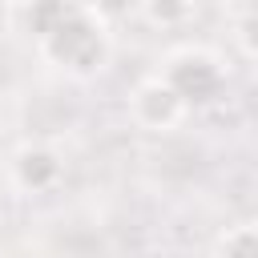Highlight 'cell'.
<instances>
[{
    "mask_svg": "<svg viewBox=\"0 0 258 258\" xmlns=\"http://www.w3.org/2000/svg\"><path fill=\"white\" fill-rule=\"evenodd\" d=\"M40 48H44V56H52L56 64L77 69V73H93L105 60V36L81 12H73V16L64 12L52 28H44L40 32Z\"/></svg>",
    "mask_w": 258,
    "mask_h": 258,
    "instance_id": "6da1fadb",
    "label": "cell"
},
{
    "mask_svg": "<svg viewBox=\"0 0 258 258\" xmlns=\"http://www.w3.org/2000/svg\"><path fill=\"white\" fill-rule=\"evenodd\" d=\"M129 113H133V121H137L141 129H149V133H169V129H177V125L185 121L189 101H185L165 77H149V81H141V85L133 89Z\"/></svg>",
    "mask_w": 258,
    "mask_h": 258,
    "instance_id": "7a4b0ae2",
    "label": "cell"
},
{
    "mask_svg": "<svg viewBox=\"0 0 258 258\" xmlns=\"http://www.w3.org/2000/svg\"><path fill=\"white\" fill-rule=\"evenodd\" d=\"M185 56H189L194 69H185V64L173 56L169 69H165V81H169L185 101H194V97H202L206 89H214V85L222 81V69H218V60H214L210 52H202V48H185Z\"/></svg>",
    "mask_w": 258,
    "mask_h": 258,
    "instance_id": "3957f363",
    "label": "cell"
},
{
    "mask_svg": "<svg viewBox=\"0 0 258 258\" xmlns=\"http://www.w3.org/2000/svg\"><path fill=\"white\" fill-rule=\"evenodd\" d=\"M56 177H60V157L44 145H24L12 157V181L24 194H40V189L56 185Z\"/></svg>",
    "mask_w": 258,
    "mask_h": 258,
    "instance_id": "277c9868",
    "label": "cell"
},
{
    "mask_svg": "<svg viewBox=\"0 0 258 258\" xmlns=\"http://www.w3.org/2000/svg\"><path fill=\"white\" fill-rule=\"evenodd\" d=\"M214 258H258V222H242L218 234Z\"/></svg>",
    "mask_w": 258,
    "mask_h": 258,
    "instance_id": "5b68a950",
    "label": "cell"
},
{
    "mask_svg": "<svg viewBox=\"0 0 258 258\" xmlns=\"http://www.w3.org/2000/svg\"><path fill=\"white\" fill-rule=\"evenodd\" d=\"M145 20L157 24V28H177L194 16V0H137Z\"/></svg>",
    "mask_w": 258,
    "mask_h": 258,
    "instance_id": "8992f818",
    "label": "cell"
},
{
    "mask_svg": "<svg viewBox=\"0 0 258 258\" xmlns=\"http://www.w3.org/2000/svg\"><path fill=\"white\" fill-rule=\"evenodd\" d=\"M238 40H242V48H246L250 56H258V12H250V16L238 24Z\"/></svg>",
    "mask_w": 258,
    "mask_h": 258,
    "instance_id": "52a82bcc",
    "label": "cell"
},
{
    "mask_svg": "<svg viewBox=\"0 0 258 258\" xmlns=\"http://www.w3.org/2000/svg\"><path fill=\"white\" fill-rule=\"evenodd\" d=\"M8 4H32V0H8Z\"/></svg>",
    "mask_w": 258,
    "mask_h": 258,
    "instance_id": "ba28073f",
    "label": "cell"
}]
</instances>
